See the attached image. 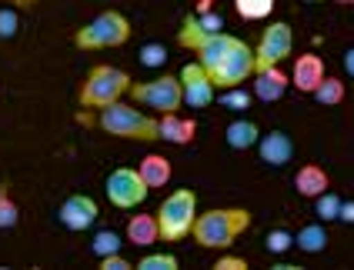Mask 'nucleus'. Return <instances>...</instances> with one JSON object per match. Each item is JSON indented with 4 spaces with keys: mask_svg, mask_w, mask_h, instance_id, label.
<instances>
[{
    "mask_svg": "<svg viewBox=\"0 0 354 270\" xmlns=\"http://www.w3.org/2000/svg\"><path fill=\"white\" fill-rule=\"evenodd\" d=\"M197 64L207 70V77L214 80L217 90L227 87H241L254 77V50L234 34H207L197 44Z\"/></svg>",
    "mask_w": 354,
    "mask_h": 270,
    "instance_id": "nucleus-1",
    "label": "nucleus"
},
{
    "mask_svg": "<svg viewBox=\"0 0 354 270\" xmlns=\"http://www.w3.org/2000/svg\"><path fill=\"white\" fill-rule=\"evenodd\" d=\"M248 227H251V211H244V207H214V211H204L194 217L191 237L197 240V247L227 251V247H234V240Z\"/></svg>",
    "mask_w": 354,
    "mask_h": 270,
    "instance_id": "nucleus-2",
    "label": "nucleus"
},
{
    "mask_svg": "<svg viewBox=\"0 0 354 270\" xmlns=\"http://www.w3.org/2000/svg\"><path fill=\"white\" fill-rule=\"evenodd\" d=\"M97 127L111 137H124V140H140V144H154L160 140L158 117H147L144 110L114 100L111 107H104L97 117Z\"/></svg>",
    "mask_w": 354,
    "mask_h": 270,
    "instance_id": "nucleus-3",
    "label": "nucleus"
},
{
    "mask_svg": "<svg viewBox=\"0 0 354 270\" xmlns=\"http://www.w3.org/2000/svg\"><path fill=\"white\" fill-rule=\"evenodd\" d=\"M131 74L127 70H120V67H111V64H97V67H91V74L84 77L80 84V107L84 110H104V107H111L114 100L131 90Z\"/></svg>",
    "mask_w": 354,
    "mask_h": 270,
    "instance_id": "nucleus-4",
    "label": "nucleus"
},
{
    "mask_svg": "<svg viewBox=\"0 0 354 270\" xmlns=\"http://www.w3.org/2000/svg\"><path fill=\"white\" fill-rule=\"evenodd\" d=\"M154 217H158L160 240L164 244H177V240L191 237V227H194V217H197V193L191 187L171 191V197L160 200Z\"/></svg>",
    "mask_w": 354,
    "mask_h": 270,
    "instance_id": "nucleus-5",
    "label": "nucleus"
},
{
    "mask_svg": "<svg viewBox=\"0 0 354 270\" xmlns=\"http://www.w3.org/2000/svg\"><path fill=\"white\" fill-rule=\"evenodd\" d=\"M131 40V20L124 17L120 10H100L91 23H84L74 44L80 50H107V47H124Z\"/></svg>",
    "mask_w": 354,
    "mask_h": 270,
    "instance_id": "nucleus-6",
    "label": "nucleus"
},
{
    "mask_svg": "<svg viewBox=\"0 0 354 270\" xmlns=\"http://www.w3.org/2000/svg\"><path fill=\"white\" fill-rule=\"evenodd\" d=\"M127 94L134 97V104H144L158 114H177L184 107V90H180V77L164 74V77L144 80V84H131Z\"/></svg>",
    "mask_w": 354,
    "mask_h": 270,
    "instance_id": "nucleus-7",
    "label": "nucleus"
},
{
    "mask_svg": "<svg viewBox=\"0 0 354 270\" xmlns=\"http://www.w3.org/2000/svg\"><path fill=\"white\" fill-rule=\"evenodd\" d=\"M291 54H295V30H291V23L274 20V23H268L261 30V40H257V47H254V70L281 67Z\"/></svg>",
    "mask_w": 354,
    "mask_h": 270,
    "instance_id": "nucleus-8",
    "label": "nucleus"
},
{
    "mask_svg": "<svg viewBox=\"0 0 354 270\" xmlns=\"http://www.w3.org/2000/svg\"><path fill=\"white\" fill-rule=\"evenodd\" d=\"M104 193H107V200H111L118 211H134V207H140V204L147 200L151 187L144 184V177H140L138 167H118V171L107 174Z\"/></svg>",
    "mask_w": 354,
    "mask_h": 270,
    "instance_id": "nucleus-9",
    "label": "nucleus"
},
{
    "mask_svg": "<svg viewBox=\"0 0 354 270\" xmlns=\"http://www.w3.org/2000/svg\"><path fill=\"white\" fill-rule=\"evenodd\" d=\"M177 77H180V90H184V107L204 110V107H211V104L217 100L214 80L207 77V70H204L197 60L184 64V70H180Z\"/></svg>",
    "mask_w": 354,
    "mask_h": 270,
    "instance_id": "nucleus-10",
    "label": "nucleus"
},
{
    "mask_svg": "<svg viewBox=\"0 0 354 270\" xmlns=\"http://www.w3.org/2000/svg\"><path fill=\"white\" fill-rule=\"evenodd\" d=\"M97 213L100 211H97V200H94V197H87V193H71V197L60 204L57 217L67 231L80 233V231H91V227L97 224Z\"/></svg>",
    "mask_w": 354,
    "mask_h": 270,
    "instance_id": "nucleus-11",
    "label": "nucleus"
},
{
    "mask_svg": "<svg viewBox=\"0 0 354 270\" xmlns=\"http://www.w3.org/2000/svg\"><path fill=\"white\" fill-rule=\"evenodd\" d=\"M288 87H291V77L281 67H264V70H254V77H251V94L261 104H277L288 94Z\"/></svg>",
    "mask_w": 354,
    "mask_h": 270,
    "instance_id": "nucleus-12",
    "label": "nucleus"
},
{
    "mask_svg": "<svg viewBox=\"0 0 354 270\" xmlns=\"http://www.w3.org/2000/svg\"><path fill=\"white\" fill-rule=\"evenodd\" d=\"M257 157L268 167H284L295 157V140L284 134V131H268V134L257 137Z\"/></svg>",
    "mask_w": 354,
    "mask_h": 270,
    "instance_id": "nucleus-13",
    "label": "nucleus"
},
{
    "mask_svg": "<svg viewBox=\"0 0 354 270\" xmlns=\"http://www.w3.org/2000/svg\"><path fill=\"white\" fill-rule=\"evenodd\" d=\"M321 80H324V60L317 54H301L295 60V70H291V87H297L301 94H315Z\"/></svg>",
    "mask_w": 354,
    "mask_h": 270,
    "instance_id": "nucleus-14",
    "label": "nucleus"
},
{
    "mask_svg": "<svg viewBox=\"0 0 354 270\" xmlns=\"http://www.w3.org/2000/svg\"><path fill=\"white\" fill-rule=\"evenodd\" d=\"M158 127H160V140L177 144V147H187L197 137V124L191 117H180V114H160Z\"/></svg>",
    "mask_w": 354,
    "mask_h": 270,
    "instance_id": "nucleus-15",
    "label": "nucleus"
},
{
    "mask_svg": "<svg viewBox=\"0 0 354 270\" xmlns=\"http://www.w3.org/2000/svg\"><path fill=\"white\" fill-rule=\"evenodd\" d=\"M328 187H331V177H328V171H324L321 164H304L295 174V191L301 193V197H308V200L321 197Z\"/></svg>",
    "mask_w": 354,
    "mask_h": 270,
    "instance_id": "nucleus-16",
    "label": "nucleus"
},
{
    "mask_svg": "<svg viewBox=\"0 0 354 270\" xmlns=\"http://www.w3.org/2000/svg\"><path fill=\"white\" fill-rule=\"evenodd\" d=\"M127 240H131L134 247H140V251L154 247L160 240L158 217H154V213H134V217L127 220Z\"/></svg>",
    "mask_w": 354,
    "mask_h": 270,
    "instance_id": "nucleus-17",
    "label": "nucleus"
},
{
    "mask_svg": "<svg viewBox=\"0 0 354 270\" xmlns=\"http://www.w3.org/2000/svg\"><path fill=\"white\" fill-rule=\"evenodd\" d=\"M257 137H261V127L251 117H237L224 127V144L231 151H251V147H257Z\"/></svg>",
    "mask_w": 354,
    "mask_h": 270,
    "instance_id": "nucleus-18",
    "label": "nucleus"
},
{
    "mask_svg": "<svg viewBox=\"0 0 354 270\" xmlns=\"http://www.w3.org/2000/svg\"><path fill=\"white\" fill-rule=\"evenodd\" d=\"M140 177H144V184L151 187V191H158V187H167L171 184V160L160 154H147L140 160Z\"/></svg>",
    "mask_w": 354,
    "mask_h": 270,
    "instance_id": "nucleus-19",
    "label": "nucleus"
},
{
    "mask_svg": "<svg viewBox=\"0 0 354 270\" xmlns=\"http://www.w3.org/2000/svg\"><path fill=\"white\" fill-rule=\"evenodd\" d=\"M295 247L304 253H324L328 251V231L324 224H308L295 233Z\"/></svg>",
    "mask_w": 354,
    "mask_h": 270,
    "instance_id": "nucleus-20",
    "label": "nucleus"
},
{
    "mask_svg": "<svg viewBox=\"0 0 354 270\" xmlns=\"http://www.w3.org/2000/svg\"><path fill=\"white\" fill-rule=\"evenodd\" d=\"M321 104V107H337L341 100H344V80L341 77H328L324 74V80L315 87V94H311Z\"/></svg>",
    "mask_w": 354,
    "mask_h": 270,
    "instance_id": "nucleus-21",
    "label": "nucleus"
},
{
    "mask_svg": "<svg viewBox=\"0 0 354 270\" xmlns=\"http://www.w3.org/2000/svg\"><path fill=\"white\" fill-rule=\"evenodd\" d=\"M274 3L277 0H234V10L244 20H264V17H271Z\"/></svg>",
    "mask_w": 354,
    "mask_h": 270,
    "instance_id": "nucleus-22",
    "label": "nucleus"
},
{
    "mask_svg": "<svg viewBox=\"0 0 354 270\" xmlns=\"http://www.w3.org/2000/svg\"><path fill=\"white\" fill-rule=\"evenodd\" d=\"M17 220H20V207L14 204V197H10V187L0 184V231L17 227Z\"/></svg>",
    "mask_w": 354,
    "mask_h": 270,
    "instance_id": "nucleus-23",
    "label": "nucleus"
},
{
    "mask_svg": "<svg viewBox=\"0 0 354 270\" xmlns=\"http://www.w3.org/2000/svg\"><path fill=\"white\" fill-rule=\"evenodd\" d=\"M315 213L321 224H328V220H337V213H341V197H337L331 187L321 193V197H315Z\"/></svg>",
    "mask_w": 354,
    "mask_h": 270,
    "instance_id": "nucleus-24",
    "label": "nucleus"
},
{
    "mask_svg": "<svg viewBox=\"0 0 354 270\" xmlns=\"http://www.w3.org/2000/svg\"><path fill=\"white\" fill-rule=\"evenodd\" d=\"M251 97L254 94H248V90H244V84H241V87L217 90V104H221V107H227V110H248V107H251Z\"/></svg>",
    "mask_w": 354,
    "mask_h": 270,
    "instance_id": "nucleus-25",
    "label": "nucleus"
},
{
    "mask_svg": "<svg viewBox=\"0 0 354 270\" xmlns=\"http://www.w3.org/2000/svg\"><path fill=\"white\" fill-rule=\"evenodd\" d=\"M134 267L138 270H177L180 260H177L174 253H144Z\"/></svg>",
    "mask_w": 354,
    "mask_h": 270,
    "instance_id": "nucleus-26",
    "label": "nucleus"
},
{
    "mask_svg": "<svg viewBox=\"0 0 354 270\" xmlns=\"http://www.w3.org/2000/svg\"><path fill=\"white\" fill-rule=\"evenodd\" d=\"M91 251L97 253V257L118 253L120 251V233H114V231H97V233H94V240H91Z\"/></svg>",
    "mask_w": 354,
    "mask_h": 270,
    "instance_id": "nucleus-27",
    "label": "nucleus"
},
{
    "mask_svg": "<svg viewBox=\"0 0 354 270\" xmlns=\"http://www.w3.org/2000/svg\"><path fill=\"white\" fill-rule=\"evenodd\" d=\"M264 247L271 253H288L291 247H295V233H288L284 227H277V231H271L268 237H264Z\"/></svg>",
    "mask_w": 354,
    "mask_h": 270,
    "instance_id": "nucleus-28",
    "label": "nucleus"
},
{
    "mask_svg": "<svg viewBox=\"0 0 354 270\" xmlns=\"http://www.w3.org/2000/svg\"><path fill=\"white\" fill-rule=\"evenodd\" d=\"M17 30H20V14L14 7H0V40L17 37Z\"/></svg>",
    "mask_w": 354,
    "mask_h": 270,
    "instance_id": "nucleus-29",
    "label": "nucleus"
},
{
    "mask_svg": "<svg viewBox=\"0 0 354 270\" xmlns=\"http://www.w3.org/2000/svg\"><path fill=\"white\" fill-rule=\"evenodd\" d=\"M167 60V47L164 44H147V47H140V64L144 67H160Z\"/></svg>",
    "mask_w": 354,
    "mask_h": 270,
    "instance_id": "nucleus-30",
    "label": "nucleus"
},
{
    "mask_svg": "<svg viewBox=\"0 0 354 270\" xmlns=\"http://www.w3.org/2000/svg\"><path fill=\"white\" fill-rule=\"evenodd\" d=\"M214 270H248V260L234 257V253H221L214 260Z\"/></svg>",
    "mask_w": 354,
    "mask_h": 270,
    "instance_id": "nucleus-31",
    "label": "nucleus"
},
{
    "mask_svg": "<svg viewBox=\"0 0 354 270\" xmlns=\"http://www.w3.org/2000/svg\"><path fill=\"white\" fill-rule=\"evenodd\" d=\"M131 267H134V264H131L127 257H120V251L100 257V270H131Z\"/></svg>",
    "mask_w": 354,
    "mask_h": 270,
    "instance_id": "nucleus-32",
    "label": "nucleus"
},
{
    "mask_svg": "<svg viewBox=\"0 0 354 270\" xmlns=\"http://www.w3.org/2000/svg\"><path fill=\"white\" fill-rule=\"evenodd\" d=\"M337 220L354 224V200H341V213H337Z\"/></svg>",
    "mask_w": 354,
    "mask_h": 270,
    "instance_id": "nucleus-33",
    "label": "nucleus"
},
{
    "mask_svg": "<svg viewBox=\"0 0 354 270\" xmlns=\"http://www.w3.org/2000/svg\"><path fill=\"white\" fill-rule=\"evenodd\" d=\"M344 70H348V77H354V47L344 50Z\"/></svg>",
    "mask_w": 354,
    "mask_h": 270,
    "instance_id": "nucleus-34",
    "label": "nucleus"
},
{
    "mask_svg": "<svg viewBox=\"0 0 354 270\" xmlns=\"http://www.w3.org/2000/svg\"><path fill=\"white\" fill-rule=\"evenodd\" d=\"M217 0H197V14H204V10H214Z\"/></svg>",
    "mask_w": 354,
    "mask_h": 270,
    "instance_id": "nucleus-35",
    "label": "nucleus"
},
{
    "mask_svg": "<svg viewBox=\"0 0 354 270\" xmlns=\"http://www.w3.org/2000/svg\"><path fill=\"white\" fill-rule=\"evenodd\" d=\"M304 3H324V0H304Z\"/></svg>",
    "mask_w": 354,
    "mask_h": 270,
    "instance_id": "nucleus-36",
    "label": "nucleus"
},
{
    "mask_svg": "<svg viewBox=\"0 0 354 270\" xmlns=\"http://www.w3.org/2000/svg\"><path fill=\"white\" fill-rule=\"evenodd\" d=\"M335 3H354V0H335Z\"/></svg>",
    "mask_w": 354,
    "mask_h": 270,
    "instance_id": "nucleus-37",
    "label": "nucleus"
}]
</instances>
